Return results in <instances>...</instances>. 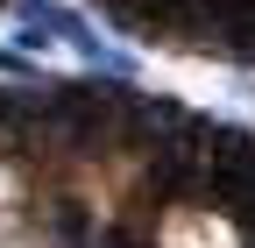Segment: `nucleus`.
<instances>
[{"label": "nucleus", "mask_w": 255, "mask_h": 248, "mask_svg": "<svg viewBox=\"0 0 255 248\" xmlns=\"http://www.w3.org/2000/svg\"><path fill=\"white\" fill-rule=\"evenodd\" d=\"M21 7H28V0H21Z\"/></svg>", "instance_id": "1"}]
</instances>
